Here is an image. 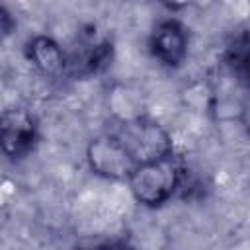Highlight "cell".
I'll return each mask as SVG.
<instances>
[{
    "label": "cell",
    "mask_w": 250,
    "mask_h": 250,
    "mask_svg": "<svg viewBox=\"0 0 250 250\" xmlns=\"http://www.w3.org/2000/svg\"><path fill=\"white\" fill-rule=\"evenodd\" d=\"M150 51L166 66H178L188 51V37L184 27L172 20L162 21L150 37Z\"/></svg>",
    "instance_id": "5"
},
{
    "label": "cell",
    "mask_w": 250,
    "mask_h": 250,
    "mask_svg": "<svg viewBox=\"0 0 250 250\" xmlns=\"http://www.w3.org/2000/svg\"><path fill=\"white\" fill-rule=\"evenodd\" d=\"M88 162L96 174L111 180H129V176L137 168L115 135H102L94 139L88 146Z\"/></svg>",
    "instance_id": "4"
},
{
    "label": "cell",
    "mask_w": 250,
    "mask_h": 250,
    "mask_svg": "<svg viewBox=\"0 0 250 250\" xmlns=\"http://www.w3.org/2000/svg\"><path fill=\"white\" fill-rule=\"evenodd\" d=\"M14 27H16L14 18L10 16V12H8L4 6H0V41L6 39V37L14 31Z\"/></svg>",
    "instance_id": "9"
},
{
    "label": "cell",
    "mask_w": 250,
    "mask_h": 250,
    "mask_svg": "<svg viewBox=\"0 0 250 250\" xmlns=\"http://www.w3.org/2000/svg\"><path fill=\"white\" fill-rule=\"evenodd\" d=\"M111 59V43L107 39L102 41H90L88 45H84L72 61H68L66 64H70L74 68V72L80 74H92L102 70Z\"/></svg>",
    "instance_id": "7"
},
{
    "label": "cell",
    "mask_w": 250,
    "mask_h": 250,
    "mask_svg": "<svg viewBox=\"0 0 250 250\" xmlns=\"http://www.w3.org/2000/svg\"><path fill=\"white\" fill-rule=\"evenodd\" d=\"M180 178H182V168L172 158L170 152L158 160L139 164L129 176V182L133 195L141 203L154 207L164 203L174 193V189L180 184Z\"/></svg>",
    "instance_id": "1"
},
{
    "label": "cell",
    "mask_w": 250,
    "mask_h": 250,
    "mask_svg": "<svg viewBox=\"0 0 250 250\" xmlns=\"http://www.w3.org/2000/svg\"><path fill=\"white\" fill-rule=\"evenodd\" d=\"M27 59L43 72V74H61L66 68V57L62 53V49L59 47L57 41H53L51 37L39 35L33 37L27 43Z\"/></svg>",
    "instance_id": "6"
},
{
    "label": "cell",
    "mask_w": 250,
    "mask_h": 250,
    "mask_svg": "<svg viewBox=\"0 0 250 250\" xmlns=\"http://www.w3.org/2000/svg\"><path fill=\"white\" fill-rule=\"evenodd\" d=\"M37 139L33 115L23 107L6 109L0 115V150L10 158L25 156Z\"/></svg>",
    "instance_id": "3"
},
{
    "label": "cell",
    "mask_w": 250,
    "mask_h": 250,
    "mask_svg": "<svg viewBox=\"0 0 250 250\" xmlns=\"http://www.w3.org/2000/svg\"><path fill=\"white\" fill-rule=\"evenodd\" d=\"M160 2L166 4L168 8H174V10H176V8H184V6H188L191 0H160Z\"/></svg>",
    "instance_id": "10"
},
{
    "label": "cell",
    "mask_w": 250,
    "mask_h": 250,
    "mask_svg": "<svg viewBox=\"0 0 250 250\" xmlns=\"http://www.w3.org/2000/svg\"><path fill=\"white\" fill-rule=\"evenodd\" d=\"M227 62L232 68V72L240 74V78L246 76V62H248V49H246V33H240L238 39L232 41V45L227 51Z\"/></svg>",
    "instance_id": "8"
},
{
    "label": "cell",
    "mask_w": 250,
    "mask_h": 250,
    "mask_svg": "<svg viewBox=\"0 0 250 250\" xmlns=\"http://www.w3.org/2000/svg\"><path fill=\"white\" fill-rule=\"evenodd\" d=\"M115 139L121 143V146L127 150V154L133 158L137 166L158 160L172 152V143L168 133L156 121L145 117H135L131 121H125L117 129Z\"/></svg>",
    "instance_id": "2"
}]
</instances>
